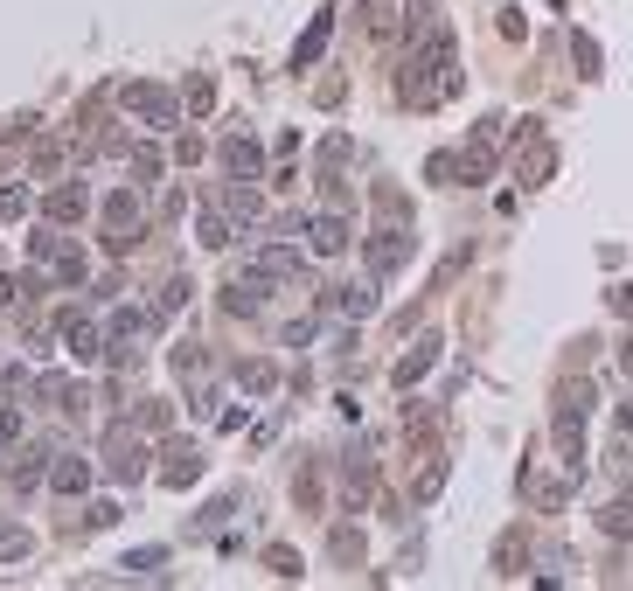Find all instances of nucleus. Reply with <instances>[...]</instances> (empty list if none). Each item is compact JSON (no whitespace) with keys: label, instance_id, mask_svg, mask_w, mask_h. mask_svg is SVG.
<instances>
[{"label":"nucleus","instance_id":"nucleus-1","mask_svg":"<svg viewBox=\"0 0 633 591\" xmlns=\"http://www.w3.org/2000/svg\"><path fill=\"white\" fill-rule=\"evenodd\" d=\"M404 14H411V21H404L411 49H404V77H397V98H404L411 112H432V105H446V98L460 91V63H453V28H446V21H432V7H425V0H411Z\"/></svg>","mask_w":633,"mask_h":591},{"label":"nucleus","instance_id":"nucleus-2","mask_svg":"<svg viewBox=\"0 0 633 591\" xmlns=\"http://www.w3.org/2000/svg\"><path fill=\"white\" fill-rule=\"evenodd\" d=\"M140 237H147V202H140V181H133V188H119V195L105 202V251L126 258Z\"/></svg>","mask_w":633,"mask_h":591},{"label":"nucleus","instance_id":"nucleus-3","mask_svg":"<svg viewBox=\"0 0 633 591\" xmlns=\"http://www.w3.org/2000/svg\"><path fill=\"white\" fill-rule=\"evenodd\" d=\"M119 105H126V119H140L147 133H167V126L181 119V98H174V91H160V84H126V91H119Z\"/></svg>","mask_w":633,"mask_h":591},{"label":"nucleus","instance_id":"nucleus-4","mask_svg":"<svg viewBox=\"0 0 633 591\" xmlns=\"http://www.w3.org/2000/svg\"><path fill=\"white\" fill-rule=\"evenodd\" d=\"M105 473L126 487V480H140L147 473V432H133V425H112L105 432Z\"/></svg>","mask_w":633,"mask_h":591},{"label":"nucleus","instance_id":"nucleus-5","mask_svg":"<svg viewBox=\"0 0 633 591\" xmlns=\"http://www.w3.org/2000/svg\"><path fill=\"white\" fill-rule=\"evenodd\" d=\"M362 258H369V279H390V272H397V265L411 258V230L383 216V230H369V244H362Z\"/></svg>","mask_w":633,"mask_h":591},{"label":"nucleus","instance_id":"nucleus-6","mask_svg":"<svg viewBox=\"0 0 633 591\" xmlns=\"http://www.w3.org/2000/svg\"><path fill=\"white\" fill-rule=\"evenodd\" d=\"M279 279L265 272V265H237L230 279H223V306L230 313H265V293H272Z\"/></svg>","mask_w":633,"mask_h":591},{"label":"nucleus","instance_id":"nucleus-7","mask_svg":"<svg viewBox=\"0 0 633 591\" xmlns=\"http://www.w3.org/2000/svg\"><path fill=\"white\" fill-rule=\"evenodd\" d=\"M550 167H557V147L543 140V126H536V119H522V153H515L522 188H543V181H550Z\"/></svg>","mask_w":633,"mask_h":591},{"label":"nucleus","instance_id":"nucleus-8","mask_svg":"<svg viewBox=\"0 0 633 591\" xmlns=\"http://www.w3.org/2000/svg\"><path fill=\"white\" fill-rule=\"evenodd\" d=\"M307 244H314V258H341V251L355 244L348 209H320V216H307Z\"/></svg>","mask_w":633,"mask_h":591},{"label":"nucleus","instance_id":"nucleus-9","mask_svg":"<svg viewBox=\"0 0 633 591\" xmlns=\"http://www.w3.org/2000/svg\"><path fill=\"white\" fill-rule=\"evenodd\" d=\"M216 160H223L230 181H265V147H258L251 133H230V140L216 147Z\"/></svg>","mask_w":633,"mask_h":591},{"label":"nucleus","instance_id":"nucleus-10","mask_svg":"<svg viewBox=\"0 0 633 591\" xmlns=\"http://www.w3.org/2000/svg\"><path fill=\"white\" fill-rule=\"evenodd\" d=\"M202 480V452L188 439H167L160 445V487H195Z\"/></svg>","mask_w":633,"mask_h":591},{"label":"nucleus","instance_id":"nucleus-11","mask_svg":"<svg viewBox=\"0 0 633 591\" xmlns=\"http://www.w3.org/2000/svg\"><path fill=\"white\" fill-rule=\"evenodd\" d=\"M209 202H223V216H230L237 230H258V223H265V195H258L251 181H237V188H223V195H209Z\"/></svg>","mask_w":633,"mask_h":591},{"label":"nucleus","instance_id":"nucleus-12","mask_svg":"<svg viewBox=\"0 0 633 591\" xmlns=\"http://www.w3.org/2000/svg\"><path fill=\"white\" fill-rule=\"evenodd\" d=\"M327 42H334V7H320L314 21H307V35L293 42V70H314L320 56H327Z\"/></svg>","mask_w":633,"mask_h":591},{"label":"nucleus","instance_id":"nucleus-13","mask_svg":"<svg viewBox=\"0 0 633 591\" xmlns=\"http://www.w3.org/2000/svg\"><path fill=\"white\" fill-rule=\"evenodd\" d=\"M91 209V195H84V181H63V188H49V202H42V216L56 223V230H70L77 216Z\"/></svg>","mask_w":633,"mask_h":591},{"label":"nucleus","instance_id":"nucleus-14","mask_svg":"<svg viewBox=\"0 0 633 591\" xmlns=\"http://www.w3.org/2000/svg\"><path fill=\"white\" fill-rule=\"evenodd\" d=\"M251 265H265L272 279H300V272H307V258L293 251V237H272V244H258V251H251Z\"/></svg>","mask_w":633,"mask_h":591},{"label":"nucleus","instance_id":"nucleus-15","mask_svg":"<svg viewBox=\"0 0 633 591\" xmlns=\"http://www.w3.org/2000/svg\"><path fill=\"white\" fill-rule=\"evenodd\" d=\"M56 327H63V348H70L77 362H98V355H105V334H98V327H91L84 313H63Z\"/></svg>","mask_w":633,"mask_h":591},{"label":"nucleus","instance_id":"nucleus-16","mask_svg":"<svg viewBox=\"0 0 633 591\" xmlns=\"http://www.w3.org/2000/svg\"><path fill=\"white\" fill-rule=\"evenodd\" d=\"M439 355H446V341H439V334H425V341H418V348H411V355H404V362L390 369V383H397V390H411V383H425V369H432Z\"/></svg>","mask_w":633,"mask_h":591},{"label":"nucleus","instance_id":"nucleus-17","mask_svg":"<svg viewBox=\"0 0 633 591\" xmlns=\"http://www.w3.org/2000/svg\"><path fill=\"white\" fill-rule=\"evenodd\" d=\"M49 487H56V494H84V487H91V459H84V452H56V459H49Z\"/></svg>","mask_w":633,"mask_h":591},{"label":"nucleus","instance_id":"nucleus-18","mask_svg":"<svg viewBox=\"0 0 633 591\" xmlns=\"http://www.w3.org/2000/svg\"><path fill=\"white\" fill-rule=\"evenodd\" d=\"M327 306H334L341 320H369V313H376V279H362V286H334Z\"/></svg>","mask_w":633,"mask_h":591},{"label":"nucleus","instance_id":"nucleus-19","mask_svg":"<svg viewBox=\"0 0 633 591\" xmlns=\"http://www.w3.org/2000/svg\"><path fill=\"white\" fill-rule=\"evenodd\" d=\"M195 230H202V251H230V237H237V223L223 216V202H202Z\"/></svg>","mask_w":633,"mask_h":591},{"label":"nucleus","instance_id":"nucleus-20","mask_svg":"<svg viewBox=\"0 0 633 591\" xmlns=\"http://www.w3.org/2000/svg\"><path fill=\"white\" fill-rule=\"evenodd\" d=\"M49 279H56V286H84V279H91V258H84L77 244H56V258H49Z\"/></svg>","mask_w":633,"mask_h":591},{"label":"nucleus","instance_id":"nucleus-21","mask_svg":"<svg viewBox=\"0 0 633 591\" xmlns=\"http://www.w3.org/2000/svg\"><path fill=\"white\" fill-rule=\"evenodd\" d=\"M237 383H244L251 397H272V390H279V369H272V362H237Z\"/></svg>","mask_w":633,"mask_h":591},{"label":"nucleus","instance_id":"nucleus-22","mask_svg":"<svg viewBox=\"0 0 633 591\" xmlns=\"http://www.w3.org/2000/svg\"><path fill=\"white\" fill-rule=\"evenodd\" d=\"M439 487H446V459H425V466H418V480H411V501L425 508V501H439Z\"/></svg>","mask_w":633,"mask_h":591},{"label":"nucleus","instance_id":"nucleus-23","mask_svg":"<svg viewBox=\"0 0 633 591\" xmlns=\"http://www.w3.org/2000/svg\"><path fill=\"white\" fill-rule=\"evenodd\" d=\"M599 529H606V536H633V487L620 494V501L599 508Z\"/></svg>","mask_w":633,"mask_h":591},{"label":"nucleus","instance_id":"nucleus-24","mask_svg":"<svg viewBox=\"0 0 633 591\" xmlns=\"http://www.w3.org/2000/svg\"><path fill=\"white\" fill-rule=\"evenodd\" d=\"M188 293H195V279H181V272H174V279H167V286H160L154 313H160V320H167V313H181V306H188Z\"/></svg>","mask_w":633,"mask_h":591},{"label":"nucleus","instance_id":"nucleus-25","mask_svg":"<svg viewBox=\"0 0 633 591\" xmlns=\"http://www.w3.org/2000/svg\"><path fill=\"white\" fill-rule=\"evenodd\" d=\"M327 550H334V564H362V529H334Z\"/></svg>","mask_w":633,"mask_h":591},{"label":"nucleus","instance_id":"nucleus-26","mask_svg":"<svg viewBox=\"0 0 633 591\" xmlns=\"http://www.w3.org/2000/svg\"><path fill=\"white\" fill-rule=\"evenodd\" d=\"M167 425H174V404H167V397H147V404H140V432H167Z\"/></svg>","mask_w":633,"mask_h":591},{"label":"nucleus","instance_id":"nucleus-27","mask_svg":"<svg viewBox=\"0 0 633 591\" xmlns=\"http://www.w3.org/2000/svg\"><path fill=\"white\" fill-rule=\"evenodd\" d=\"M181 105H188V112L202 119V112L216 105V84H209V77H188V91H181Z\"/></svg>","mask_w":633,"mask_h":591},{"label":"nucleus","instance_id":"nucleus-28","mask_svg":"<svg viewBox=\"0 0 633 591\" xmlns=\"http://www.w3.org/2000/svg\"><path fill=\"white\" fill-rule=\"evenodd\" d=\"M28 529H0V564H28Z\"/></svg>","mask_w":633,"mask_h":591},{"label":"nucleus","instance_id":"nucleus-29","mask_svg":"<svg viewBox=\"0 0 633 591\" xmlns=\"http://www.w3.org/2000/svg\"><path fill=\"white\" fill-rule=\"evenodd\" d=\"M571 56H578V70H585V77H599V63H606L592 35H571Z\"/></svg>","mask_w":633,"mask_h":591},{"label":"nucleus","instance_id":"nucleus-30","mask_svg":"<svg viewBox=\"0 0 633 591\" xmlns=\"http://www.w3.org/2000/svg\"><path fill=\"white\" fill-rule=\"evenodd\" d=\"M265 564H272V578H300V550H286V543H272Z\"/></svg>","mask_w":633,"mask_h":591},{"label":"nucleus","instance_id":"nucleus-31","mask_svg":"<svg viewBox=\"0 0 633 591\" xmlns=\"http://www.w3.org/2000/svg\"><path fill=\"white\" fill-rule=\"evenodd\" d=\"M522 557H529V543H522V536H501V550H494V571H515Z\"/></svg>","mask_w":633,"mask_h":591},{"label":"nucleus","instance_id":"nucleus-32","mask_svg":"<svg viewBox=\"0 0 633 591\" xmlns=\"http://www.w3.org/2000/svg\"><path fill=\"white\" fill-rule=\"evenodd\" d=\"M112 522H119V508H112V501H91V508H84V529H91V536H98V529H112Z\"/></svg>","mask_w":633,"mask_h":591},{"label":"nucleus","instance_id":"nucleus-33","mask_svg":"<svg viewBox=\"0 0 633 591\" xmlns=\"http://www.w3.org/2000/svg\"><path fill=\"white\" fill-rule=\"evenodd\" d=\"M14 216H28V188H0V223H14Z\"/></svg>","mask_w":633,"mask_h":591},{"label":"nucleus","instance_id":"nucleus-34","mask_svg":"<svg viewBox=\"0 0 633 591\" xmlns=\"http://www.w3.org/2000/svg\"><path fill=\"white\" fill-rule=\"evenodd\" d=\"M133 174H140V188H147V181L160 174V153L154 147H133Z\"/></svg>","mask_w":633,"mask_h":591},{"label":"nucleus","instance_id":"nucleus-35","mask_svg":"<svg viewBox=\"0 0 633 591\" xmlns=\"http://www.w3.org/2000/svg\"><path fill=\"white\" fill-rule=\"evenodd\" d=\"M56 167H63V147H56V140H42V147H35V174H56Z\"/></svg>","mask_w":633,"mask_h":591},{"label":"nucleus","instance_id":"nucleus-36","mask_svg":"<svg viewBox=\"0 0 633 591\" xmlns=\"http://www.w3.org/2000/svg\"><path fill=\"white\" fill-rule=\"evenodd\" d=\"M160 557H167V550H133V557H126V571H140V578H147V571H160Z\"/></svg>","mask_w":633,"mask_h":591},{"label":"nucleus","instance_id":"nucleus-37","mask_svg":"<svg viewBox=\"0 0 633 591\" xmlns=\"http://www.w3.org/2000/svg\"><path fill=\"white\" fill-rule=\"evenodd\" d=\"M174 160H181V167H195V160H202V140H195V133H181V140H174Z\"/></svg>","mask_w":633,"mask_h":591},{"label":"nucleus","instance_id":"nucleus-38","mask_svg":"<svg viewBox=\"0 0 633 591\" xmlns=\"http://www.w3.org/2000/svg\"><path fill=\"white\" fill-rule=\"evenodd\" d=\"M0 439H21V411H0Z\"/></svg>","mask_w":633,"mask_h":591},{"label":"nucleus","instance_id":"nucleus-39","mask_svg":"<svg viewBox=\"0 0 633 591\" xmlns=\"http://www.w3.org/2000/svg\"><path fill=\"white\" fill-rule=\"evenodd\" d=\"M620 362H627V376H633V341H627V348H620Z\"/></svg>","mask_w":633,"mask_h":591}]
</instances>
